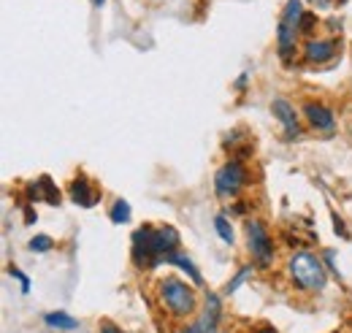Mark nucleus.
I'll return each mask as SVG.
<instances>
[{"mask_svg": "<svg viewBox=\"0 0 352 333\" xmlns=\"http://www.w3.org/2000/svg\"><path fill=\"white\" fill-rule=\"evenodd\" d=\"M166 263H171V266H179V268H182V271H184V274H187V277H190V279H192L195 285H201V282H204L201 271L195 268V263H192V260H190V257H187L184 252H174V255H171V257H168Z\"/></svg>", "mask_w": 352, "mask_h": 333, "instance_id": "obj_13", "label": "nucleus"}, {"mask_svg": "<svg viewBox=\"0 0 352 333\" xmlns=\"http://www.w3.org/2000/svg\"><path fill=\"white\" fill-rule=\"evenodd\" d=\"M247 182H250L247 168H244L241 160L233 158L225 166H220V171L214 173V193H217V198H222V201H230V198H236L247 187Z\"/></svg>", "mask_w": 352, "mask_h": 333, "instance_id": "obj_4", "label": "nucleus"}, {"mask_svg": "<svg viewBox=\"0 0 352 333\" xmlns=\"http://www.w3.org/2000/svg\"><path fill=\"white\" fill-rule=\"evenodd\" d=\"M179 333H209L201 323H195V325H190V328H182Z\"/></svg>", "mask_w": 352, "mask_h": 333, "instance_id": "obj_20", "label": "nucleus"}, {"mask_svg": "<svg viewBox=\"0 0 352 333\" xmlns=\"http://www.w3.org/2000/svg\"><path fill=\"white\" fill-rule=\"evenodd\" d=\"M304 117H307L309 125L314 127V130H320V133H331L336 127L333 111L328 106H322V103H314V100L304 103Z\"/></svg>", "mask_w": 352, "mask_h": 333, "instance_id": "obj_8", "label": "nucleus"}, {"mask_svg": "<svg viewBox=\"0 0 352 333\" xmlns=\"http://www.w3.org/2000/svg\"><path fill=\"white\" fill-rule=\"evenodd\" d=\"M287 277L290 282L304 292H320L325 290V266L317 255L311 252H293L290 260H287Z\"/></svg>", "mask_w": 352, "mask_h": 333, "instance_id": "obj_2", "label": "nucleus"}, {"mask_svg": "<svg viewBox=\"0 0 352 333\" xmlns=\"http://www.w3.org/2000/svg\"><path fill=\"white\" fill-rule=\"evenodd\" d=\"M314 22H317V17H314V14H304V19H301V33H307V36H311V33H314V30H311V28H314Z\"/></svg>", "mask_w": 352, "mask_h": 333, "instance_id": "obj_19", "label": "nucleus"}, {"mask_svg": "<svg viewBox=\"0 0 352 333\" xmlns=\"http://www.w3.org/2000/svg\"><path fill=\"white\" fill-rule=\"evenodd\" d=\"M44 323L49 328H57V331H76L79 328V320L65 314V312H46Z\"/></svg>", "mask_w": 352, "mask_h": 333, "instance_id": "obj_12", "label": "nucleus"}, {"mask_svg": "<svg viewBox=\"0 0 352 333\" xmlns=\"http://www.w3.org/2000/svg\"><path fill=\"white\" fill-rule=\"evenodd\" d=\"M131 214H133L131 204L120 198V201H114V206H111V214H109V217H111L114 225H125V222H131Z\"/></svg>", "mask_w": 352, "mask_h": 333, "instance_id": "obj_14", "label": "nucleus"}, {"mask_svg": "<svg viewBox=\"0 0 352 333\" xmlns=\"http://www.w3.org/2000/svg\"><path fill=\"white\" fill-rule=\"evenodd\" d=\"M92 6H95V8H100V6H103V0H92Z\"/></svg>", "mask_w": 352, "mask_h": 333, "instance_id": "obj_24", "label": "nucleus"}, {"mask_svg": "<svg viewBox=\"0 0 352 333\" xmlns=\"http://www.w3.org/2000/svg\"><path fill=\"white\" fill-rule=\"evenodd\" d=\"M298 33H301V30H298L296 25L279 19V25H276V49H279V57H282L285 63H290V57H293V52H296Z\"/></svg>", "mask_w": 352, "mask_h": 333, "instance_id": "obj_11", "label": "nucleus"}, {"mask_svg": "<svg viewBox=\"0 0 352 333\" xmlns=\"http://www.w3.org/2000/svg\"><path fill=\"white\" fill-rule=\"evenodd\" d=\"M8 274H11V277H14L19 285H22V292H30V279H28V277H25L19 268H14V266H11V268H8Z\"/></svg>", "mask_w": 352, "mask_h": 333, "instance_id": "obj_18", "label": "nucleus"}, {"mask_svg": "<svg viewBox=\"0 0 352 333\" xmlns=\"http://www.w3.org/2000/svg\"><path fill=\"white\" fill-rule=\"evenodd\" d=\"M28 247H30V252H38V255H44V252H49L52 247H54V241H52V236L41 233V236H33Z\"/></svg>", "mask_w": 352, "mask_h": 333, "instance_id": "obj_17", "label": "nucleus"}, {"mask_svg": "<svg viewBox=\"0 0 352 333\" xmlns=\"http://www.w3.org/2000/svg\"><path fill=\"white\" fill-rule=\"evenodd\" d=\"M25 219H28V222H30V225H33V222H36V214H33V208H28V211H25Z\"/></svg>", "mask_w": 352, "mask_h": 333, "instance_id": "obj_23", "label": "nucleus"}, {"mask_svg": "<svg viewBox=\"0 0 352 333\" xmlns=\"http://www.w3.org/2000/svg\"><path fill=\"white\" fill-rule=\"evenodd\" d=\"M68 195H71V201H74L76 206H82V208H92L100 201V193L89 184V179H85V176H76V179L71 182Z\"/></svg>", "mask_w": 352, "mask_h": 333, "instance_id": "obj_10", "label": "nucleus"}, {"mask_svg": "<svg viewBox=\"0 0 352 333\" xmlns=\"http://www.w3.org/2000/svg\"><path fill=\"white\" fill-rule=\"evenodd\" d=\"M28 198H30V204L44 201L49 206H57L60 204V190H57V184L49 176H38L36 182L28 184Z\"/></svg>", "mask_w": 352, "mask_h": 333, "instance_id": "obj_9", "label": "nucleus"}, {"mask_svg": "<svg viewBox=\"0 0 352 333\" xmlns=\"http://www.w3.org/2000/svg\"><path fill=\"white\" fill-rule=\"evenodd\" d=\"M311 6H317V8H328L331 0H311Z\"/></svg>", "mask_w": 352, "mask_h": 333, "instance_id": "obj_22", "label": "nucleus"}, {"mask_svg": "<svg viewBox=\"0 0 352 333\" xmlns=\"http://www.w3.org/2000/svg\"><path fill=\"white\" fill-rule=\"evenodd\" d=\"M100 333H122L117 325H111V323H100Z\"/></svg>", "mask_w": 352, "mask_h": 333, "instance_id": "obj_21", "label": "nucleus"}, {"mask_svg": "<svg viewBox=\"0 0 352 333\" xmlns=\"http://www.w3.org/2000/svg\"><path fill=\"white\" fill-rule=\"evenodd\" d=\"M214 230H217V236H220L228 247H233V228H230V222H228L225 214H217V217H214Z\"/></svg>", "mask_w": 352, "mask_h": 333, "instance_id": "obj_15", "label": "nucleus"}, {"mask_svg": "<svg viewBox=\"0 0 352 333\" xmlns=\"http://www.w3.org/2000/svg\"><path fill=\"white\" fill-rule=\"evenodd\" d=\"M247 250L252 255V260L261 266V268H268L271 260H274V241L265 230V225L261 219H250L247 222Z\"/></svg>", "mask_w": 352, "mask_h": 333, "instance_id": "obj_5", "label": "nucleus"}, {"mask_svg": "<svg viewBox=\"0 0 352 333\" xmlns=\"http://www.w3.org/2000/svg\"><path fill=\"white\" fill-rule=\"evenodd\" d=\"M339 52H342L339 39H309L304 46V60L322 65V63H331L333 57H339Z\"/></svg>", "mask_w": 352, "mask_h": 333, "instance_id": "obj_6", "label": "nucleus"}, {"mask_svg": "<svg viewBox=\"0 0 352 333\" xmlns=\"http://www.w3.org/2000/svg\"><path fill=\"white\" fill-rule=\"evenodd\" d=\"M174 252H179V230L174 225H160V228L144 225L133 233V260L141 268H157Z\"/></svg>", "mask_w": 352, "mask_h": 333, "instance_id": "obj_1", "label": "nucleus"}, {"mask_svg": "<svg viewBox=\"0 0 352 333\" xmlns=\"http://www.w3.org/2000/svg\"><path fill=\"white\" fill-rule=\"evenodd\" d=\"M157 298H160L163 309H168V314H171V317H179V320L195 314V309H198L195 290H192L187 282L176 279V277L160 279V285H157Z\"/></svg>", "mask_w": 352, "mask_h": 333, "instance_id": "obj_3", "label": "nucleus"}, {"mask_svg": "<svg viewBox=\"0 0 352 333\" xmlns=\"http://www.w3.org/2000/svg\"><path fill=\"white\" fill-rule=\"evenodd\" d=\"M250 277H252V266H241V268H239V274L225 285V292H228V295H230V292H236L239 290V285H241V282H247Z\"/></svg>", "mask_w": 352, "mask_h": 333, "instance_id": "obj_16", "label": "nucleus"}, {"mask_svg": "<svg viewBox=\"0 0 352 333\" xmlns=\"http://www.w3.org/2000/svg\"><path fill=\"white\" fill-rule=\"evenodd\" d=\"M271 111H274V117L282 122L285 127V141H296L298 136H301V125H298V114H296V109L285 100V98H274V103H271Z\"/></svg>", "mask_w": 352, "mask_h": 333, "instance_id": "obj_7", "label": "nucleus"}]
</instances>
